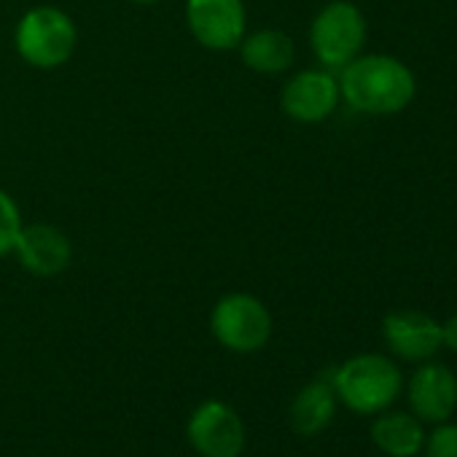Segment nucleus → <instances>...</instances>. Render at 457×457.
Returning a JSON list of instances; mask_svg holds the SVG:
<instances>
[{
  "instance_id": "obj_1",
  "label": "nucleus",
  "mask_w": 457,
  "mask_h": 457,
  "mask_svg": "<svg viewBox=\"0 0 457 457\" xmlns=\"http://www.w3.org/2000/svg\"><path fill=\"white\" fill-rule=\"evenodd\" d=\"M337 81L342 103L363 116H395L417 95L411 68L390 54H358L337 73Z\"/></svg>"
},
{
  "instance_id": "obj_2",
  "label": "nucleus",
  "mask_w": 457,
  "mask_h": 457,
  "mask_svg": "<svg viewBox=\"0 0 457 457\" xmlns=\"http://www.w3.org/2000/svg\"><path fill=\"white\" fill-rule=\"evenodd\" d=\"M403 382L406 379L395 358H387L382 353L353 355L331 374L337 401L363 417L393 409V403L403 393Z\"/></svg>"
},
{
  "instance_id": "obj_3",
  "label": "nucleus",
  "mask_w": 457,
  "mask_h": 457,
  "mask_svg": "<svg viewBox=\"0 0 457 457\" xmlns=\"http://www.w3.org/2000/svg\"><path fill=\"white\" fill-rule=\"evenodd\" d=\"M79 46V28L60 6H33L14 28V49L20 60L36 71H57L71 62Z\"/></svg>"
},
{
  "instance_id": "obj_4",
  "label": "nucleus",
  "mask_w": 457,
  "mask_h": 457,
  "mask_svg": "<svg viewBox=\"0 0 457 457\" xmlns=\"http://www.w3.org/2000/svg\"><path fill=\"white\" fill-rule=\"evenodd\" d=\"M366 38V17L350 0H331L310 22V49L318 65L334 73L363 54Z\"/></svg>"
},
{
  "instance_id": "obj_5",
  "label": "nucleus",
  "mask_w": 457,
  "mask_h": 457,
  "mask_svg": "<svg viewBox=\"0 0 457 457\" xmlns=\"http://www.w3.org/2000/svg\"><path fill=\"white\" fill-rule=\"evenodd\" d=\"M272 326L270 307L245 291L220 296L210 310V334L228 353L251 355L264 350L272 339Z\"/></svg>"
},
{
  "instance_id": "obj_6",
  "label": "nucleus",
  "mask_w": 457,
  "mask_h": 457,
  "mask_svg": "<svg viewBox=\"0 0 457 457\" xmlns=\"http://www.w3.org/2000/svg\"><path fill=\"white\" fill-rule=\"evenodd\" d=\"M186 28L207 52H235L248 33L245 0H186Z\"/></svg>"
},
{
  "instance_id": "obj_7",
  "label": "nucleus",
  "mask_w": 457,
  "mask_h": 457,
  "mask_svg": "<svg viewBox=\"0 0 457 457\" xmlns=\"http://www.w3.org/2000/svg\"><path fill=\"white\" fill-rule=\"evenodd\" d=\"M186 438L199 457H240L245 449V422L226 401L210 398L191 411Z\"/></svg>"
},
{
  "instance_id": "obj_8",
  "label": "nucleus",
  "mask_w": 457,
  "mask_h": 457,
  "mask_svg": "<svg viewBox=\"0 0 457 457\" xmlns=\"http://www.w3.org/2000/svg\"><path fill=\"white\" fill-rule=\"evenodd\" d=\"M339 103L337 73L326 68L296 71L280 89V108L296 124H320L337 113Z\"/></svg>"
},
{
  "instance_id": "obj_9",
  "label": "nucleus",
  "mask_w": 457,
  "mask_h": 457,
  "mask_svg": "<svg viewBox=\"0 0 457 457\" xmlns=\"http://www.w3.org/2000/svg\"><path fill=\"white\" fill-rule=\"evenodd\" d=\"M409 411L422 425H441L457 411V374L438 361L417 363L414 374L403 382Z\"/></svg>"
},
{
  "instance_id": "obj_10",
  "label": "nucleus",
  "mask_w": 457,
  "mask_h": 457,
  "mask_svg": "<svg viewBox=\"0 0 457 457\" xmlns=\"http://www.w3.org/2000/svg\"><path fill=\"white\" fill-rule=\"evenodd\" d=\"M382 339L395 361L425 363L441 353V323L422 310H395L382 320Z\"/></svg>"
},
{
  "instance_id": "obj_11",
  "label": "nucleus",
  "mask_w": 457,
  "mask_h": 457,
  "mask_svg": "<svg viewBox=\"0 0 457 457\" xmlns=\"http://www.w3.org/2000/svg\"><path fill=\"white\" fill-rule=\"evenodd\" d=\"M25 272L33 278H57L73 262V243L54 223H22L17 245L12 251Z\"/></svg>"
},
{
  "instance_id": "obj_12",
  "label": "nucleus",
  "mask_w": 457,
  "mask_h": 457,
  "mask_svg": "<svg viewBox=\"0 0 457 457\" xmlns=\"http://www.w3.org/2000/svg\"><path fill=\"white\" fill-rule=\"evenodd\" d=\"M243 65L259 76H283L296 62V44L288 33L275 28H262L245 33L237 46Z\"/></svg>"
},
{
  "instance_id": "obj_13",
  "label": "nucleus",
  "mask_w": 457,
  "mask_h": 457,
  "mask_svg": "<svg viewBox=\"0 0 457 457\" xmlns=\"http://www.w3.org/2000/svg\"><path fill=\"white\" fill-rule=\"evenodd\" d=\"M371 444L387 457H417L425 446V425L411 411L385 409L369 428Z\"/></svg>"
},
{
  "instance_id": "obj_14",
  "label": "nucleus",
  "mask_w": 457,
  "mask_h": 457,
  "mask_svg": "<svg viewBox=\"0 0 457 457\" xmlns=\"http://www.w3.org/2000/svg\"><path fill=\"white\" fill-rule=\"evenodd\" d=\"M337 406L339 401L331 379H312L294 395L288 409V422L299 436H318L334 422Z\"/></svg>"
},
{
  "instance_id": "obj_15",
  "label": "nucleus",
  "mask_w": 457,
  "mask_h": 457,
  "mask_svg": "<svg viewBox=\"0 0 457 457\" xmlns=\"http://www.w3.org/2000/svg\"><path fill=\"white\" fill-rule=\"evenodd\" d=\"M22 223H25V218H22L17 199L6 188H0V259L14 251Z\"/></svg>"
},
{
  "instance_id": "obj_16",
  "label": "nucleus",
  "mask_w": 457,
  "mask_h": 457,
  "mask_svg": "<svg viewBox=\"0 0 457 457\" xmlns=\"http://www.w3.org/2000/svg\"><path fill=\"white\" fill-rule=\"evenodd\" d=\"M422 457H457V422H441L433 425V430L425 436V446L420 452Z\"/></svg>"
},
{
  "instance_id": "obj_17",
  "label": "nucleus",
  "mask_w": 457,
  "mask_h": 457,
  "mask_svg": "<svg viewBox=\"0 0 457 457\" xmlns=\"http://www.w3.org/2000/svg\"><path fill=\"white\" fill-rule=\"evenodd\" d=\"M441 345H444L449 353H457V312L449 315V318L441 323Z\"/></svg>"
},
{
  "instance_id": "obj_18",
  "label": "nucleus",
  "mask_w": 457,
  "mask_h": 457,
  "mask_svg": "<svg viewBox=\"0 0 457 457\" xmlns=\"http://www.w3.org/2000/svg\"><path fill=\"white\" fill-rule=\"evenodd\" d=\"M127 4H132V6H156V4H162V0H127Z\"/></svg>"
}]
</instances>
